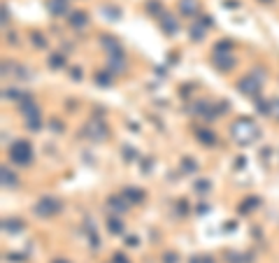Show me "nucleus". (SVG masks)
Masks as SVG:
<instances>
[{"instance_id":"nucleus-1","label":"nucleus","mask_w":279,"mask_h":263,"mask_svg":"<svg viewBox=\"0 0 279 263\" xmlns=\"http://www.w3.org/2000/svg\"><path fill=\"white\" fill-rule=\"evenodd\" d=\"M233 138H235L237 142H242V145L251 142L253 138H256V126H253L251 121H247V119H240V121L233 126Z\"/></svg>"},{"instance_id":"nucleus-2","label":"nucleus","mask_w":279,"mask_h":263,"mask_svg":"<svg viewBox=\"0 0 279 263\" xmlns=\"http://www.w3.org/2000/svg\"><path fill=\"white\" fill-rule=\"evenodd\" d=\"M12 158H14L17 163H28V161H30V145H26V142H17L14 149H12Z\"/></svg>"},{"instance_id":"nucleus-3","label":"nucleus","mask_w":279,"mask_h":263,"mask_svg":"<svg viewBox=\"0 0 279 263\" xmlns=\"http://www.w3.org/2000/svg\"><path fill=\"white\" fill-rule=\"evenodd\" d=\"M182 9H184V12H191V9H193V0H184Z\"/></svg>"}]
</instances>
